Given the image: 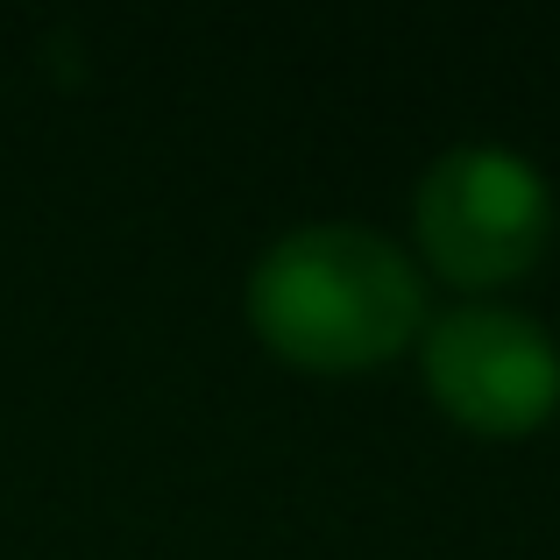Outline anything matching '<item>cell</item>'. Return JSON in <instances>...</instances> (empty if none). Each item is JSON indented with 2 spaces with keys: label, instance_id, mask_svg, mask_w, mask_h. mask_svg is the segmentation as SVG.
<instances>
[{
  "label": "cell",
  "instance_id": "cell-1",
  "mask_svg": "<svg viewBox=\"0 0 560 560\" xmlns=\"http://www.w3.org/2000/svg\"><path fill=\"white\" fill-rule=\"evenodd\" d=\"M248 305H256V327L284 355L370 362L411 334L419 277L383 234L348 228V220H334V228L319 220V228H291L256 262Z\"/></svg>",
  "mask_w": 560,
  "mask_h": 560
},
{
  "label": "cell",
  "instance_id": "cell-2",
  "mask_svg": "<svg viewBox=\"0 0 560 560\" xmlns=\"http://www.w3.org/2000/svg\"><path fill=\"white\" fill-rule=\"evenodd\" d=\"M419 228L425 248L468 284L525 270L547 242V185L504 142H462L447 150L419 185Z\"/></svg>",
  "mask_w": 560,
  "mask_h": 560
},
{
  "label": "cell",
  "instance_id": "cell-3",
  "mask_svg": "<svg viewBox=\"0 0 560 560\" xmlns=\"http://www.w3.org/2000/svg\"><path fill=\"white\" fill-rule=\"evenodd\" d=\"M433 390L476 425H525L560 397L553 341L511 305H462L425 341Z\"/></svg>",
  "mask_w": 560,
  "mask_h": 560
}]
</instances>
